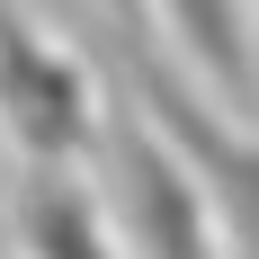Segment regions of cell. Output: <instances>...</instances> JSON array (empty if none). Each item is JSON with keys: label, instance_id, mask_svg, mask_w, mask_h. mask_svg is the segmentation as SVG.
<instances>
[{"label": "cell", "instance_id": "obj_1", "mask_svg": "<svg viewBox=\"0 0 259 259\" xmlns=\"http://www.w3.org/2000/svg\"><path fill=\"white\" fill-rule=\"evenodd\" d=\"M90 152L107 161V224L125 241V259H214L224 250V224H214L197 170L179 161V143L143 116V107H107L99 143Z\"/></svg>", "mask_w": 259, "mask_h": 259}, {"label": "cell", "instance_id": "obj_2", "mask_svg": "<svg viewBox=\"0 0 259 259\" xmlns=\"http://www.w3.org/2000/svg\"><path fill=\"white\" fill-rule=\"evenodd\" d=\"M134 107L179 143V161L197 170L214 224H224L241 250H259V134L241 125V116H224L197 80H170L152 54H134Z\"/></svg>", "mask_w": 259, "mask_h": 259}, {"label": "cell", "instance_id": "obj_3", "mask_svg": "<svg viewBox=\"0 0 259 259\" xmlns=\"http://www.w3.org/2000/svg\"><path fill=\"white\" fill-rule=\"evenodd\" d=\"M0 134L27 161H72L99 143V90L45 27H0Z\"/></svg>", "mask_w": 259, "mask_h": 259}, {"label": "cell", "instance_id": "obj_4", "mask_svg": "<svg viewBox=\"0 0 259 259\" xmlns=\"http://www.w3.org/2000/svg\"><path fill=\"white\" fill-rule=\"evenodd\" d=\"M143 9H152L161 45L188 63V80L224 116L250 125L259 116V9L250 0H143Z\"/></svg>", "mask_w": 259, "mask_h": 259}, {"label": "cell", "instance_id": "obj_5", "mask_svg": "<svg viewBox=\"0 0 259 259\" xmlns=\"http://www.w3.org/2000/svg\"><path fill=\"white\" fill-rule=\"evenodd\" d=\"M9 241H18V259H125L99 188L72 161H27L18 197H9Z\"/></svg>", "mask_w": 259, "mask_h": 259}, {"label": "cell", "instance_id": "obj_6", "mask_svg": "<svg viewBox=\"0 0 259 259\" xmlns=\"http://www.w3.org/2000/svg\"><path fill=\"white\" fill-rule=\"evenodd\" d=\"M250 9H259V0H250Z\"/></svg>", "mask_w": 259, "mask_h": 259}]
</instances>
